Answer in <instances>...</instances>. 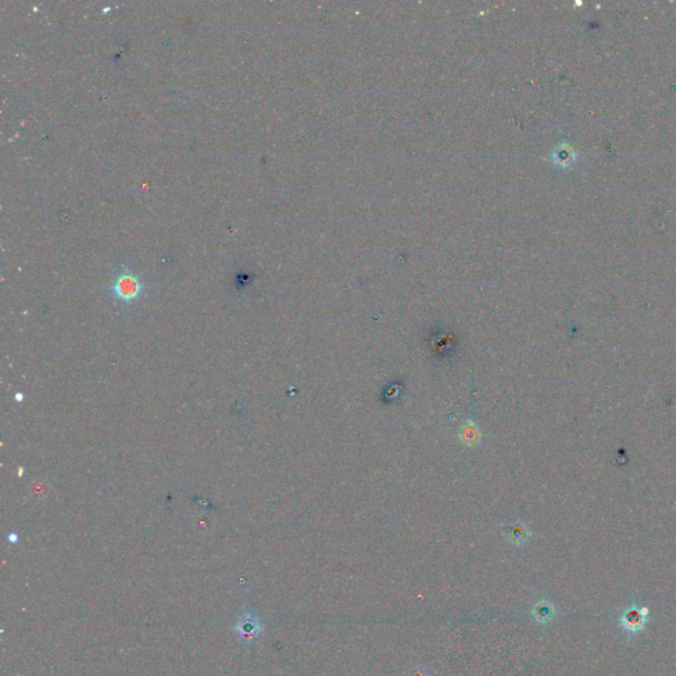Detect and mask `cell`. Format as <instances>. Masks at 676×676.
Returning a JSON list of instances; mask_svg holds the SVG:
<instances>
[{
	"label": "cell",
	"instance_id": "cell-1",
	"mask_svg": "<svg viewBox=\"0 0 676 676\" xmlns=\"http://www.w3.org/2000/svg\"><path fill=\"white\" fill-rule=\"evenodd\" d=\"M110 292L114 300L128 305L143 296L146 292V285L139 280L137 275L125 271L117 276L110 287Z\"/></svg>",
	"mask_w": 676,
	"mask_h": 676
},
{
	"label": "cell",
	"instance_id": "cell-2",
	"mask_svg": "<svg viewBox=\"0 0 676 676\" xmlns=\"http://www.w3.org/2000/svg\"><path fill=\"white\" fill-rule=\"evenodd\" d=\"M431 347L439 359H447L456 352V339L448 329L436 328L431 334Z\"/></svg>",
	"mask_w": 676,
	"mask_h": 676
},
{
	"label": "cell",
	"instance_id": "cell-3",
	"mask_svg": "<svg viewBox=\"0 0 676 676\" xmlns=\"http://www.w3.org/2000/svg\"><path fill=\"white\" fill-rule=\"evenodd\" d=\"M648 618H649V611L646 608L630 606L628 611H625L622 614V628L628 631H631V633L640 631L646 625Z\"/></svg>",
	"mask_w": 676,
	"mask_h": 676
},
{
	"label": "cell",
	"instance_id": "cell-4",
	"mask_svg": "<svg viewBox=\"0 0 676 676\" xmlns=\"http://www.w3.org/2000/svg\"><path fill=\"white\" fill-rule=\"evenodd\" d=\"M482 433L480 427L472 419H465L458 428V439L466 447H477L481 443Z\"/></svg>",
	"mask_w": 676,
	"mask_h": 676
},
{
	"label": "cell",
	"instance_id": "cell-5",
	"mask_svg": "<svg viewBox=\"0 0 676 676\" xmlns=\"http://www.w3.org/2000/svg\"><path fill=\"white\" fill-rule=\"evenodd\" d=\"M507 532H509V537L512 538V542H515V543H522L527 538V530H526L524 524H522V523H514L512 526H509Z\"/></svg>",
	"mask_w": 676,
	"mask_h": 676
},
{
	"label": "cell",
	"instance_id": "cell-6",
	"mask_svg": "<svg viewBox=\"0 0 676 676\" xmlns=\"http://www.w3.org/2000/svg\"><path fill=\"white\" fill-rule=\"evenodd\" d=\"M398 395H399V390H398V387H395V386H394L393 391H391V393L387 394V398H395V396H398Z\"/></svg>",
	"mask_w": 676,
	"mask_h": 676
}]
</instances>
